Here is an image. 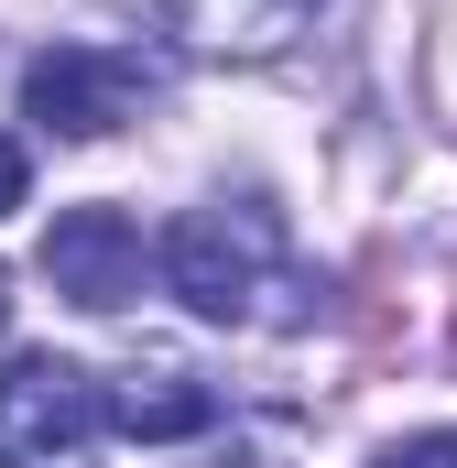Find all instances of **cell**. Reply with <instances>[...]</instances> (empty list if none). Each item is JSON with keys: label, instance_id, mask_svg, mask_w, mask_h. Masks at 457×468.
<instances>
[{"label": "cell", "instance_id": "obj_1", "mask_svg": "<svg viewBox=\"0 0 457 468\" xmlns=\"http://www.w3.org/2000/svg\"><path fill=\"white\" fill-rule=\"evenodd\" d=\"M153 272H164V294H175L186 316H207V327H250L261 294H272V272H283V218H272L261 197L186 207L175 229L153 239Z\"/></svg>", "mask_w": 457, "mask_h": 468}, {"label": "cell", "instance_id": "obj_2", "mask_svg": "<svg viewBox=\"0 0 457 468\" xmlns=\"http://www.w3.org/2000/svg\"><path fill=\"white\" fill-rule=\"evenodd\" d=\"M110 436V403H99V370L55 349H22L0 370V468H88Z\"/></svg>", "mask_w": 457, "mask_h": 468}, {"label": "cell", "instance_id": "obj_3", "mask_svg": "<svg viewBox=\"0 0 457 468\" xmlns=\"http://www.w3.org/2000/svg\"><path fill=\"white\" fill-rule=\"evenodd\" d=\"M142 66L120 55V44H44L33 66H22V120L33 131H55V142H110L120 120L142 110Z\"/></svg>", "mask_w": 457, "mask_h": 468}, {"label": "cell", "instance_id": "obj_4", "mask_svg": "<svg viewBox=\"0 0 457 468\" xmlns=\"http://www.w3.org/2000/svg\"><path fill=\"white\" fill-rule=\"evenodd\" d=\"M142 229L120 218V207H66L55 229H44V283L66 294V305H88V316H120L131 294H142Z\"/></svg>", "mask_w": 457, "mask_h": 468}, {"label": "cell", "instance_id": "obj_5", "mask_svg": "<svg viewBox=\"0 0 457 468\" xmlns=\"http://www.w3.org/2000/svg\"><path fill=\"white\" fill-rule=\"evenodd\" d=\"M99 403H110L120 436H142V447H186V436L218 425V392L197 370H175V359H131L120 381H99Z\"/></svg>", "mask_w": 457, "mask_h": 468}, {"label": "cell", "instance_id": "obj_6", "mask_svg": "<svg viewBox=\"0 0 457 468\" xmlns=\"http://www.w3.org/2000/svg\"><path fill=\"white\" fill-rule=\"evenodd\" d=\"M164 22L197 55H283L305 33V0H164Z\"/></svg>", "mask_w": 457, "mask_h": 468}, {"label": "cell", "instance_id": "obj_7", "mask_svg": "<svg viewBox=\"0 0 457 468\" xmlns=\"http://www.w3.org/2000/svg\"><path fill=\"white\" fill-rule=\"evenodd\" d=\"M370 468H457V436H447V425H425V436H392Z\"/></svg>", "mask_w": 457, "mask_h": 468}, {"label": "cell", "instance_id": "obj_8", "mask_svg": "<svg viewBox=\"0 0 457 468\" xmlns=\"http://www.w3.org/2000/svg\"><path fill=\"white\" fill-rule=\"evenodd\" d=\"M22 197H33V164H22V142H11V131H0V218H11V207H22Z\"/></svg>", "mask_w": 457, "mask_h": 468}, {"label": "cell", "instance_id": "obj_9", "mask_svg": "<svg viewBox=\"0 0 457 468\" xmlns=\"http://www.w3.org/2000/svg\"><path fill=\"white\" fill-rule=\"evenodd\" d=\"M0 294H11V272H0Z\"/></svg>", "mask_w": 457, "mask_h": 468}]
</instances>
